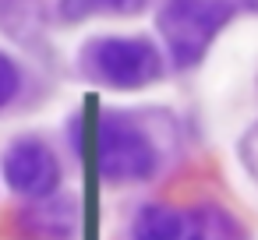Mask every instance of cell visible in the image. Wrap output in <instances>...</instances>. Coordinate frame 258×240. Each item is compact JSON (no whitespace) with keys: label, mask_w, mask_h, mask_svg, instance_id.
Instances as JSON below:
<instances>
[{"label":"cell","mask_w":258,"mask_h":240,"mask_svg":"<svg viewBox=\"0 0 258 240\" xmlns=\"http://www.w3.org/2000/svg\"><path fill=\"white\" fill-rule=\"evenodd\" d=\"M138 110H103L96 124V170L110 184H149L166 166L163 131Z\"/></svg>","instance_id":"1"},{"label":"cell","mask_w":258,"mask_h":240,"mask_svg":"<svg viewBox=\"0 0 258 240\" xmlns=\"http://www.w3.org/2000/svg\"><path fill=\"white\" fill-rule=\"evenodd\" d=\"M163 53L152 39L142 36H99L82 50L85 78L117 92H138L145 85H156L163 78Z\"/></svg>","instance_id":"2"},{"label":"cell","mask_w":258,"mask_h":240,"mask_svg":"<svg viewBox=\"0 0 258 240\" xmlns=\"http://www.w3.org/2000/svg\"><path fill=\"white\" fill-rule=\"evenodd\" d=\"M230 18H233L230 0H166L159 8L156 25L170 64L177 71L202 64L212 39L230 25Z\"/></svg>","instance_id":"3"},{"label":"cell","mask_w":258,"mask_h":240,"mask_svg":"<svg viewBox=\"0 0 258 240\" xmlns=\"http://www.w3.org/2000/svg\"><path fill=\"white\" fill-rule=\"evenodd\" d=\"M131 240H247L244 222L219 205H142L131 219Z\"/></svg>","instance_id":"4"},{"label":"cell","mask_w":258,"mask_h":240,"mask_svg":"<svg viewBox=\"0 0 258 240\" xmlns=\"http://www.w3.org/2000/svg\"><path fill=\"white\" fill-rule=\"evenodd\" d=\"M0 177H4V184L18 198L43 201V198H50V194L60 191L64 166H60L57 148L46 138H39V134H18V138L8 141L4 155H0Z\"/></svg>","instance_id":"5"},{"label":"cell","mask_w":258,"mask_h":240,"mask_svg":"<svg viewBox=\"0 0 258 240\" xmlns=\"http://www.w3.org/2000/svg\"><path fill=\"white\" fill-rule=\"evenodd\" d=\"M18 219H22V236L25 240H75L78 205H75V198L57 191L43 201H32Z\"/></svg>","instance_id":"6"},{"label":"cell","mask_w":258,"mask_h":240,"mask_svg":"<svg viewBox=\"0 0 258 240\" xmlns=\"http://www.w3.org/2000/svg\"><path fill=\"white\" fill-rule=\"evenodd\" d=\"M145 8V0H60V18L82 22L89 15H135Z\"/></svg>","instance_id":"7"},{"label":"cell","mask_w":258,"mask_h":240,"mask_svg":"<svg viewBox=\"0 0 258 240\" xmlns=\"http://www.w3.org/2000/svg\"><path fill=\"white\" fill-rule=\"evenodd\" d=\"M22 85H25V74L18 67V60L11 53L0 50V113H4L18 96H22Z\"/></svg>","instance_id":"8"},{"label":"cell","mask_w":258,"mask_h":240,"mask_svg":"<svg viewBox=\"0 0 258 240\" xmlns=\"http://www.w3.org/2000/svg\"><path fill=\"white\" fill-rule=\"evenodd\" d=\"M240 4H244V8H247L251 15H258V0H240Z\"/></svg>","instance_id":"9"}]
</instances>
